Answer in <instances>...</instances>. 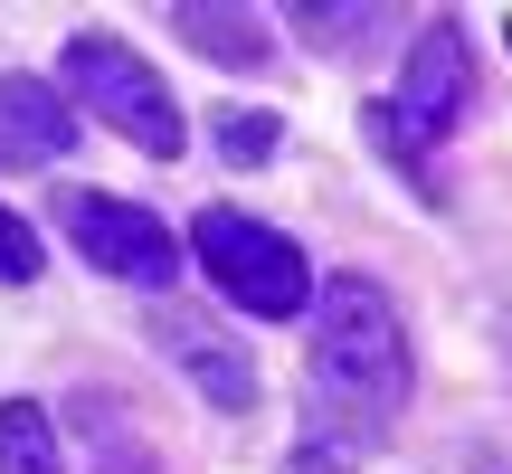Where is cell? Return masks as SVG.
<instances>
[{
	"label": "cell",
	"instance_id": "cell-1",
	"mask_svg": "<svg viewBox=\"0 0 512 474\" xmlns=\"http://www.w3.org/2000/svg\"><path fill=\"white\" fill-rule=\"evenodd\" d=\"M304 323H313V342H304V418L313 427L342 418V437H370V427L399 418L408 389H418V351H408L399 304L370 275H332V285H313Z\"/></svg>",
	"mask_w": 512,
	"mask_h": 474
},
{
	"label": "cell",
	"instance_id": "cell-11",
	"mask_svg": "<svg viewBox=\"0 0 512 474\" xmlns=\"http://www.w3.org/2000/svg\"><path fill=\"white\" fill-rule=\"evenodd\" d=\"M209 133H219V152H228V162H238V171L275 162V143H285V133H275V114H219V124H209Z\"/></svg>",
	"mask_w": 512,
	"mask_h": 474
},
{
	"label": "cell",
	"instance_id": "cell-3",
	"mask_svg": "<svg viewBox=\"0 0 512 474\" xmlns=\"http://www.w3.org/2000/svg\"><path fill=\"white\" fill-rule=\"evenodd\" d=\"M190 256H200L209 294L247 323H304L313 304V266L285 228L247 219V209H190Z\"/></svg>",
	"mask_w": 512,
	"mask_h": 474
},
{
	"label": "cell",
	"instance_id": "cell-4",
	"mask_svg": "<svg viewBox=\"0 0 512 474\" xmlns=\"http://www.w3.org/2000/svg\"><path fill=\"white\" fill-rule=\"evenodd\" d=\"M57 67H67V86H57V95H76V105H86L95 124H114L133 152H152V162H181V152H190L181 95H171L162 67H152L143 48H124L114 29H76Z\"/></svg>",
	"mask_w": 512,
	"mask_h": 474
},
{
	"label": "cell",
	"instance_id": "cell-10",
	"mask_svg": "<svg viewBox=\"0 0 512 474\" xmlns=\"http://www.w3.org/2000/svg\"><path fill=\"white\" fill-rule=\"evenodd\" d=\"M294 38H313V48H361V38L389 29V10H323V0H304V10H285Z\"/></svg>",
	"mask_w": 512,
	"mask_h": 474
},
{
	"label": "cell",
	"instance_id": "cell-8",
	"mask_svg": "<svg viewBox=\"0 0 512 474\" xmlns=\"http://www.w3.org/2000/svg\"><path fill=\"white\" fill-rule=\"evenodd\" d=\"M171 29H181L209 67H228V76H256V67L275 57V19H266V10H238V0H181Z\"/></svg>",
	"mask_w": 512,
	"mask_h": 474
},
{
	"label": "cell",
	"instance_id": "cell-6",
	"mask_svg": "<svg viewBox=\"0 0 512 474\" xmlns=\"http://www.w3.org/2000/svg\"><path fill=\"white\" fill-rule=\"evenodd\" d=\"M76 152V105L48 76H0V171H48Z\"/></svg>",
	"mask_w": 512,
	"mask_h": 474
},
{
	"label": "cell",
	"instance_id": "cell-7",
	"mask_svg": "<svg viewBox=\"0 0 512 474\" xmlns=\"http://www.w3.org/2000/svg\"><path fill=\"white\" fill-rule=\"evenodd\" d=\"M152 342H162L171 361L200 380L209 408H228V418H247V408H256V361L228 342V332H209L200 313H171V304H162V313H152Z\"/></svg>",
	"mask_w": 512,
	"mask_h": 474
},
{
	"label": "cell",
	"instance_id": "cell-5",
	"mask_svg": "<svg viewBox=\"0 0 512 474\" xmlns=\"http://www.w3.org/2000/svg\"><path fill=\"white\" fill-rule=\"evenodd\" d=\"M57 228H67V247L86 256L95 275H114V285H143V294L181 285V228H171L162 209H143V200L67 190V200H57Z\"/></svg>",
	"mask_w": 512,
	"mask_h": 474
},
{
	"label": "cell",
	"instance_id": "cell-12",
	"mask_svg": "<svg viewBox=\"0 0 512 474\" xmlns=\"http://www.w3.org/2000/svg\"><path fill=\"white\" fill-rule=\"evenodd\" d=\"M0 285H38V228L0 209Z\"/></svg>",
	"mask_w": 512,
	"mask_h": 474
},
{
	"label": "cell",
	"instance_id": "cell-9",
	"mask_svg": "<svg viewBox=\"0 0 512 474\" xmlns=\"http://www.w3.org/2000/svg\"><path fill=\"white\" fill-rule=\"evenodd\" d=\"M0 474H67V456H57V418L38 399H0Z\"/></svg>",
	"mask_w": 512,
	"mask_h": 474
},
{
	"label": "cell",
	"instance_id": "cell-2",
	"mask_svg": "<svg viewBox=\"0 0 512 474\" xmlns=\"http://www.w3.org/2000/svg\"><path fill=\"white\" fill-rule=\"evenodd\" d=\"M475 95H484L475 38H465V19H456V10H437V19L418 29V48H408L399 95H380V105H370V143H380L399 171H418L427 152H437L446 133L475 114Z\"/></svg>",
	"mask_w": 512,
	"mask_h": 474
}]
</instances>
